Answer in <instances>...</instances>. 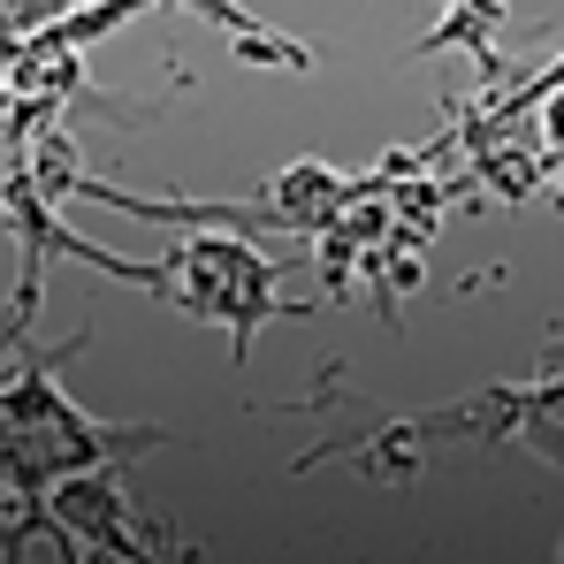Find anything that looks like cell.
<instances>
[{
  "mask_svg": "<svg viewBox=\"0 0 564 564\" xmlns=\"http://www.w3.org/2000/svg\"><path fill=\"white\" fill-rule=\"evenodd\" d=\"M557 367H564V359H557Z\"/></svg>",
  "mask_w": 564,
  "mask_h": 564,
  "instance_id": "6",
  "label": "cell"
},
{
  "mask_svg": "<svg viewBox=\"0 0 564 564\" xmlns=\"http://www.w3.org/2000/svg\"><path fill=\"white\" fill-rule=\"evenodd\" d=\"M46 252H69V260H85V268H99V275L138 282V290H153V297H169L184 321L221 328L237 359L252 351V336H260L268 321L290 313V305L275 297L282 268L252 245V229H191V237H176L161 260H115V252L85 245L69 221H54V229H46Z\"/></svg>",
  "mask_w": 564,
  "mask_h": 564,
  "instance_id": "1",
  "label": "cell"
},
{
  "mask_svg": "<svg viewBox=\"0 0 564 564\" xmlns=\"http://www.w3.org/2000/svg\"><path fill=\"white\" fill-rule=\"evenodd\" d=\"M542 93H550V85H542ZM542 130H550V145L564 153V93H550V122H542Z\"/></svg>",
  "mask_w": 564,
  "mask_h": 564,
  "instance_id": "5",
  "label": "cell"
},
{
  "mask_svg": "<svg viewBox=\"0 0 564 564\" xmlns=\"http://www.w3.org/2000/svg\"><path fill=\"white\" fill-rule=\"evenodd\" d=\"M46 359H54V351H23L15 381L0 389V488L46 496L62 473L122 466V458H138V451L176 443L169 427H115V420H93L77 397H62V381H54Z\"/></svg>",
  "mask_w": 564,
  "mask_h": 564,
  "instance_id": "2",
  "label": "cell"
},
{
  "mask_svg": "<svg viewBox=\"0 0 564 564\" xmlns=\"http://www.w3.org/2000/svg\"><path fill=\"white\" fill-rule=\"evenodd\" d=\"M496 31H503V0H443V23L420 39V54H443V46H473L480 69L496 62Z\"/></svg>",
  "mask_w": 564,
  "mask_h": 564,
  "instance_id": "4",
  "label": "cell"
},
{
  "mask_svg": "<svg viewBox=\"0 0 564 564\" xmlns=\"http://www.w3.org/2000/svg\"><path fill=\"white\" fill-rule=\"evenodd\" d=\"M46 542H62V557H130V564H169L191 557V542L176 527L145 519L130 503V480L122 466H85V473H62L46 496Z\"/></svg>",
  "mask_w": 564,
  "mask_h": 564,
  "instance_id": "3",
  "label": "cell"
}]
</instances>
